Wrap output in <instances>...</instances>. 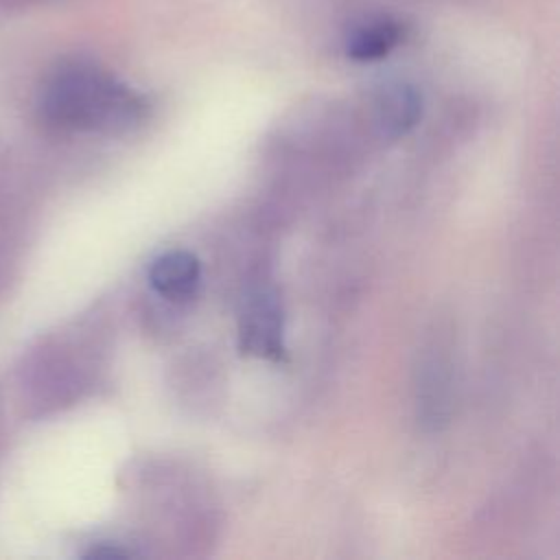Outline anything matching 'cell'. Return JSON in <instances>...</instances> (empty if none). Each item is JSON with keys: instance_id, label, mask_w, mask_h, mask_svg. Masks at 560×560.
<instances>
[{"instance_id": "obj_1", "label": "cell", "mask_w": 560, "mask_h": 560, "mask_svg": "<svg viewBox=\"0 0 560 560\" xmlns=\"http://www.w3.org/2000/svg\"><path fill=\"white\" fill-rule=\"evenodd\" d=\"M39 116L59 131H125L147 116V101L101 66L74 59L46 79Z\"/></svg>"}, {"instance_id": "obj_2", "label": "cell", "mask_w": 560, "mask_h": 560, "mask_svg": "<svg viewBox=\"0 0 560 560\" xmlns=\"http://www.w3.org/2000/svg\"><path fill=\"white\" fill-rule=\"evenodd\" d=\"M241 348L256 357L273 359L282 352V308L271 287H254L241 313Z\"/></svg>"}, {"instance_id": "obj_3", "label": "cell", "mask_w": 560, "mask_h": 560, "mask_svg": "<svg viewBox=\"0 0 560 560\" xmlns=\"http://www.w3.org/2000/svg\"><path fill=\"white\" fill-rule=\"evenodd\" d=\"M374 122L385 138H400L422 116V96L420 92L402 81L381 85L372 98Z\"/></svg>"}, {"instance_id": "obj_4", "label": "cell", "mask_w": 560, "mask_h": 560, "mask_svg": "<svg viewBox=\"0 0 560 560\" xmlns=\"http://www.w3.org/2000/svg\"><path fill=\"white\" fill-rule=\"evenodd\" d=\"M149 282L155 293L166 300H188L201 282V267L195 254L173 249L158 256L149 269Z\"/></svg>"}, {"instance_id": "obj_5", "label": "cell", "mask_w": 560, "mask_h": 560, "mask_svg": "<svg viewBox=\"0 0 560 560\" xmlns=\"http://www.w3.org/2000/svg\"><path fill=\"white\" fill-rule=\"evenodd\" d=\"M405 37V26L389 18L376 15L357 26L346 35V55L354 61H376L387 57Z\"/></svg>"}, {"instance_id": "obj_6", "label": "cell", "mask_w": 560, "mask_h": 560, "mask_svg": "<svg viewBox=\"0 0 560 560\" xmlns=\"http://www.w3.org/2000/svg\"><path fill=\"white\" fill-rule=\"evenodd\" d=\"M88 556H92V558H125V556H131V553L122 547L101 545V547H94L92 551H88Z\"/></svg>"}]
</instances>
